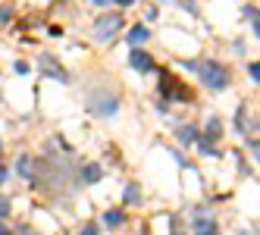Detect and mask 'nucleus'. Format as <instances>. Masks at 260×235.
<instances>
[{"mask_svg":"<svg viewBox=\"0 0 260 235\" xmlns=\"http://www.w3.org/2000/svg\"><path fill=\"white\" fill-rule=\"evenodd\" d=\"M173 235H179V232H173Z\"/></svg>","mask_w":260,"mask_h":235,"instance_id":"5701e85b","label":"nucleus"},{"mask_svg":"<svg viewBox=\"0 0 260 235\" xmlns=\"http://www.w3.org/2000/svg\"><path fill=\"white\" fill-rule=\"evenodd\" d=\"M44 72H47V76H57L60 82H66V72H63L57 63H50V57H44Z\"/></svg>","mask_w":260,"mask_h":235,"instance_id":"1a4fd4ad","label":"nucleus"},{"mask_svg":"<svg viewBox=\"0 0 260 235\" xmlns=\"http://www.w3.org/2000/svg\"><path fill=\"white\" fill-rule=\"evenodd\" d=\"M128 66H132V69H138V72H151V69H154V57L135 47L132 53H128Z\"/></svg>","mask_w":260,"mask_h":235,"instance_id":"39448f33","label":"nucleus"},{"mask_svg":"<svg viewBox=\"0 0 260 235\" xmlns=\"http://www.w3.org/2000/svg\"><path fill=\"white\" fill-rule=\"evenodd\" d=\"M122 220H125V213H122V210H110V213L104 216V223H107V226H122Z\"/></svg>","mask_w":260,"mask_h":235,"instance_id":"9b49d317","label":"nucleus"},{"mask_svg":"<svg viewBox=\"0 0 260 235\" xmlns=\"http://www.w3.org/2000/svg\"><path fill=\"white\" fill-rule=\"evenodd\" d=\"M194 235H216V223L207 216H198L194 220Z\"/></svg>","mask_w":260,"mask_h":235,"instance_id":"6e6552de","label":"nucleus"},{"mask_svg":"<svg viewBox=\"0 0 260 235\" xmlns=\"http://www.w3.org/2000/svg\"><path fill=\"white\" fill-rule=\"evenodd\" d=\"M10 19H13V10L10 7H0V25H7Z\"/></svg>","mask_w":260,"mask_h":235,"instance_id":"2eb2a0df","label":"nucleus"},{"mask_svg":"<svg viewBox=\"0 0 260 235\" xmlns=\"http://www.w3.org/2000/svg\"><path fill=\"white\" fill-rule=\"evenodd\" d=\"M194 69H198L201 82L207 85V88H213V91H222V88H229V69L222 66V63H216V60H204V63L194 66Z\"/></svg>","mask_w":260,"mask_h":235,"instance_id":"f257e3e1","label":"nucleus"},{"mask_svg":"<svg viewBox=\"0 0 260 235\" xmlns=\"http://www.w3.org/2000/svg\"><path fill=\"white\" fill-rule=\"evenodd\" d=\"M179 138H182V141H198V129H194V125H182V129H179Z\"/></svg>","mask_w":260,"mask_h":235,"instance_id":"f8f14e48","label":"nucleus"},{"mask_svg":"<svg viewBox=\"0 0 260 235\" xmlns=\"http://www.w3.org/2000/svg\"><path fill=\"white\" fill-rule=\"evenodd\" d=\"M119 28H122V16L119 13H107V16H101L98 25H94V38L98 41H113L119 35Z\"/></svg>","mask_w":260,"mask_h":235,"instance_id":"f03ea898","label":"nucleus"},{"mask_svg":"<svg viewBox=\"0 0 260 235\" xmlns=\"http://www.w3.org/2000/svg\"><path fill=\"white\" fill-rule=\"evenodd\" d=\"M125 201H128V204H138V201H141V191H138L135 185H128V188H125Z\"/></svg>","mask_w":260,"mask_h":235,"instance_id":"4468645a","label":"nucleus"},{"mask_svg":"<svg viewBox=\"0 0 260 235\" xmlns=\"http://www.w3.org/2000/svg\"><path fill=\"white\" fill-rule=\"evenodd\" d=\"M245 16L251 19V28H254V38L260 35V25H257V7H245Z\"/></svg>","mask_w":260,"mask_h":235,"instance_id":"ddd939ff","label":"nucleus"},{"mask_svg":"<svg viewBox=\"0 0 260 235\" xmlns=\"http://www.w3.org/2000/svg\"><path fill=\"white\" fill-rule=\"evenodd\" d=\"M119 4H125V7H132V4H135V0H119Z\"/></svg>","mask_w":260,"mask_h":235,"instance_id":"412c9836","label":"nucleus"},{"mask_svg":"<svg viewBox=\"0 0 260 235\" xmlns=\"http://www.w3.org/2000/svg\"><path fill=\"white\" fill-rule=\"evenodd\" d=\"M79 179H82L85 185H98L101 179H104V166L101 163H85L82 173H79Z\"/></svg>","mask_w":260,"mask_h":235,"instance_id":"423d86ee","label":"nucleus"},{"mask_svg":"<svg viewBox=\"0 0 260 235\" xmlns=\"http://www.w3.org/2000/svg\"><path fill=\"white\" fill-rule=\"evenodd\" d=\"M91 110H94L98 116H113V113L119 110V100H116L113 94H101V97L91 100Z\"/></svg>","mask_w":260,"mask_h":235,"instance_id":"20e7f679","label":"nucleus"},{"mask_svg":"<svg viewBox=\"0 0 260 235\" xmlns=\"http://www.w3.org/2000/svg\"><path fill=\"white\" fill-rule=\"evenodd\" d=\"M94 4H98V7H110V4H113V0H94Z\"/></svg>","mask_w":260,"mask_h":235,"instance_id":"aec40b11","label":"nucleus"},{"mask_svg":"<svg viewBox=\"0 0 260 235\" xmlns=\"http://www.w3.org/2000/svg\"><path fill=\"white\" fill-rule=\"evenodd\" d=\"M10 213V197H0V216Z\"/></svg>","mask_w":260,"mask_h":235,"instance_id":"dca6fc26","label":"nucleus"},{"mask_svg":"<svg viewBox=\"0 0 260 235\" xmlns=\"http://www.w3.org/2000/svg\"><path fill=\"white\" fill-rule=\"evenodd\" d=\"M147 38H151V31H147V25H132V28H128V35H125V41L132 44V47L144 44Z\"/></svg>","mask_w":260,"mask_h":235,"instance_id":"0eeeda50","label":"nucleus"},{"mask_svg":"<svg viewBox=\"0 0 260 235\" xmlns=\"http://www.w3.org/2000/svg\"><path fill=\"white\" fill-rule=\"evenodd\" d=\"M0 235H10V232H7V229H4V223H0Z\"/></svg>","mask_w":260,"mask_h":235,"instance_id":"4be33fe9","label":"nucleus"},{"mask_svg":"<svg viewBox=\"0 0 260 235\" xmlns=\"http://www.w3.org/2000/svg\"><path fill=\"white\" fill-rule=\"evenodd\" d=\"M219 132H222V122L219 119H210L207 122V135H204L201 141H198V148L204 151V154H210V157H216L219 151H216V141H219Z\"/></svg>","mask_w":260,"mask_h":235,"instance_id":"7ed1b4c3","label":"nucleus"},{"mask_svg":"<svg viewBox=\"0 0 260 235\" xmlns=\"http://www.w3.org/2000/svg\"><path fill=\"white\" fill-rule=\"evenodd\" d=\"M248 72H251V79H254V82L260 79V66H257V63H248Z\"/></svg>","mask_w":260,"mask_h":235,"instance_id":"f3484780","label":"nucleus"},{"mask_svg":"<svg viewBox=\"0 0 260 235\" xmlns=\"http://www.w3.org/2000/svg\"><path fill=\"white\" fill-rule=\"evenodd\" d=\"M7 182V170H4V163H0V185Z\"/></svg>","mask_w":260,"mask_h":235,"instance_id":"6ab92c4d","label":"nucleus"},{"mask_svg":"<svg viewBox=\"0 0 260 235\" xmlns=\"http://www.w3.org/2000/svg\"><path fill=\"white\" fill-rule=\"evenodd\" d=\"M19 176H25V179H31V176H35V160L19 157Z\"/></svg>","mask_w":260,"mask_h":235,"instance_id":"9d476101","label":"nucleus"},{"mask_svg":"<svg viewBox=\"0 0 260 235\" xmlns=\"http://www.w3.org/2000/svg\"><path fill=\"white\" fill-rule=\"evenodd\" d=\"M82 235H98V226H94V223H88V226L82 229Z\"/></svg>","mask_w":260,"mask_h":235,"instance_id":"a211bd4d","label":"nucleus"}]
</instances>
